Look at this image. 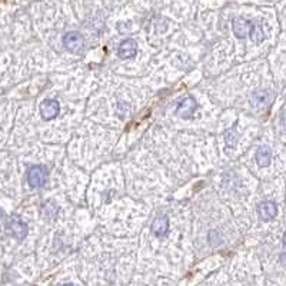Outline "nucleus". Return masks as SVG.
<instances>
[{
  "mask_svg": "<svg viewBox=\"0 0 286 286\" xmlns=\"http://www.w3.org/2000/svg\"><path fill=\"white\" fill-rule=\"evenodd\" d=\"M47 177H49V172L42 165L32 166L27 171V183L33 189H39V188L44 186V183L47 182Z\"/></svg>",
  "mask_w": 286,
  "mask_h": 286,
  "instance_id": "nucleus-1",
  "label": "nucleus"
},
{
  "mask_svg": "<svg viewBox=\"0 0 286 286\" xmlns=\"http://www.w3.org/2000/svg\"><path fill=\"white\" fill-rule=\"evenodd\" d=\"M6 230L10 236H13L18 241H23L27 235V226L20 219L19 215H12L9 218L7 223H6Z\"/></svg>",
  "mask_w": 286,
  "mask_h": 286,
  "instance_id": "nucleus-2",
  "label": "nucleus"
},
{
  "mask_svg": "<svg viewBox=\"0 0 286 286\" xmlns=\"http://www.w3.org/2000/svg\"><path fill=\"white\" fill-rule=\"evenodd\" d=\"M63 44H65L67 52L79 55V53H82V50L85 47V39L79 32H69L63 38Z\"/></svg>",
  "mask_w": 286,
  "mask_h": 286,
  "instance_id": "nucleus-3",
  "label": "nucleus"
},
{
  "mask_svg": "<svg viewBox=\"0 0 286 286\" xmlns=\"http://www.w3.org/2000/svg\"><path fill=\"white\" fill-rule=\"evenodd\" d=\"M196 108H198V103H196V100L193 97H183L177 103L176 114L180 116V117H183V119H189L196 112Z\"/></svg>",
  "mask_w": 286,
  "mask_h": 286,
  "instance_id": "nucleus-4",
  "label": "nucleus"
},
{
  "mask_svg": "<svg viewBox=\"0 0 286 286\" xmlns=\"http://www.w3.org/2000/svg\"><path fill=\"white\" fill-rule=\"evenodd\" d=\"M60 112V105L56 99H46L40 103V114L44 120L55 119Z\"/></svg>",
  "mask_w": 286,
  "mask_h": 286,
  "instance_id": "nucleus-5",
  "label": "nucleus"
},
{
  "mask_svg": "<svg viewBox=\"0 0 286 286\" xmlns=\"http://www.w3.org/2000/svg\"><path fill=\"white\" fill-rule=\"evenodd\" d=\"M137 52V44L133 39H126L123 40L122 43L119 44V49H117V56L123 60L126 59H131L136 55Z\"/></svg>",
  "mask_w": 286,
  "mask_h": 286,
  "instance_id": "nucleus-6",
  "label": "nucleus"
},
{
  "mask_svg": "<svg viewBox=\"0 0 286 286\" xmlns=\"http://www.w3.org/2000/svg\"><path fill=\"white\" fill-rule=\"evenodd\" d=\"M278 213V206L273 202H261L258 205V215L262 220L273 219Z\"/></svg>",
  "mask_w": 286,
  "mask_h": 286,
  "instance_id": "nucleus-7",
  "label": "nucleus"
},
{
  "mask_svg": "<svg viewBox=\"0 0 286 286\" xmlns=\"http://www.w3.org/2000/svg\"><path fill=\"white\" fill-rule=\"evenodd\" d=\"M169 232V219L165 215L157 216L156 219L152 222V233L157 238L165 236Z\"/></svg>",
  "mask_w": 286,
  "mask_h": 286,
  "instance_id": "nucleus-8",
  "label": "nucleus"
},
{
  "mask_svg": "<svg viewBox=\"0 0 286 286\" xmlns=\"http://www.w3.org/2000/svg\"><path fill=\"white\" fill-rule=\"evenodd\" d=\"M250 26H252V23L245 20V19H241V18L235 19V20H233V24H232L235 36L239 38V39L246 38V36L250 33Z\"/></svg>",
  "mask_w": 286,
  "mask_h": 286,
  "instance_id": "nucleus-9",
  "label": "nucleus"
},
{
  "mask_svg": "<svg viewBox=\"0 0 286 286\" xmlns=\"http://www.w3.org/2000/svg\"><path fill=\"white\" fill-rule=\"evenodd\" d=\"M270 160H272V152L267 146H261L256 152V163L261 166V168H266L270 165Z\"/></svg>",
  "mask_w": 286,
  "mask_h": 286,
  "instance_id": "nucleus-10",
  "label": "nucleus"
},
{
  "mask_svg": "<svg viewBox=\"0 0 286 286\" xmlns=\"http://www.w3.org/2000/svg\"><path fill=\"white\" fill-rule=\"evenodd\" d=\"M250 39L256 43L262 42L265 39V32L259 23H252V26H250Z\"/></svg>",
  "mask_w": 286,
  "mask_h": 286,
  "instance_id": "nucleus-11",
  "label": "nucleus"
},
{
  "mask_svg": "<svg viewBox=\"0 0 286 286\" xmlns=\"http://www.w3.org/2000/svg\"><path fill=\"white\" fill-rule=\"evenodd\" d=\"M267 97H269V96H267L266 92H256V93L253 95V105L258 106V108H264V106L267 105V102H269Z\"/></svg>",
  "mask_w": 286,
  "mask_h": 286,
  "instance_id": "nucleus-12",
  "label": "nucleus"
},
{
  "mask_svg": "<svg viewBox=\"0 0 286 286\" xmlns=\"http://www.w3.org/2000/svg\"><path fill=\"white\" fill-rule=\"evenodd\" d=\"M225 140H226V145L228 146H235L236 145V142H238V134L235 131H226L225 133Z\"/></svg>",
  "mask_w": 286,
  "mask_h": 286,
  "instance_id": "nucleus-13",
  "label": "nucleus"
},
{
  "mask_svg": "<svg viewBox=\"0 0 286 286\" xmlns=\"http://www.w3.org/2000/svg\"><path fill=\"white\" fill-rule=\"evenodd\" d=\"M4 220H6V215H4V210L0 208V228H3L4 225Z\"/></svg>",
  "mask_w": 286,
  "mask_h": 286,
  "instance_id": "nucleus-14",
  "label": "nucleus"
},
{
  "mask_svg": "<svg viewBox=\"0 0 286 286\" xmlns=\"http://www.w3.org/2000/svg\"><path fill=\"white\" fill-rule=\"evenodd\" d=\"M282 122H284V126H285L286 129V110L282 112Z\"/></svg>",
  "mask_w": 286,
  "mask_h": 286,
  "instance_id": "nucleus-15",
  "label": "nucleus"
},
{
  "mask_svg": "<svg viewBox=\"0 0 286 286\" xmlns=\"http://www.w3.org/2000/svg\"><path fill=\"white\" fill-rule=\"evenodd\" d=\"M284 243L286 245V230H285V235H284Z\"/></svg>",
  "mask_w": 286,
  "mask_h": 286,
  "instance_id": "nucleus-16",
  "label": "nucleus"
},
{
  "mask_svg": "<svg viewBox=\"0 0 286 286\" xmlns=\"http://www.w3.org/2000/svg\"><path fill=\"white\" fill-rule=\"evenodd\" d=\"M63 286H73V285H63Z\"/></svg>",
  "mask_w": 286,
  "mask_h": 286,
  "instance_id": "nucleus-17",
  "label": "nucleus"
}]
</instances>
